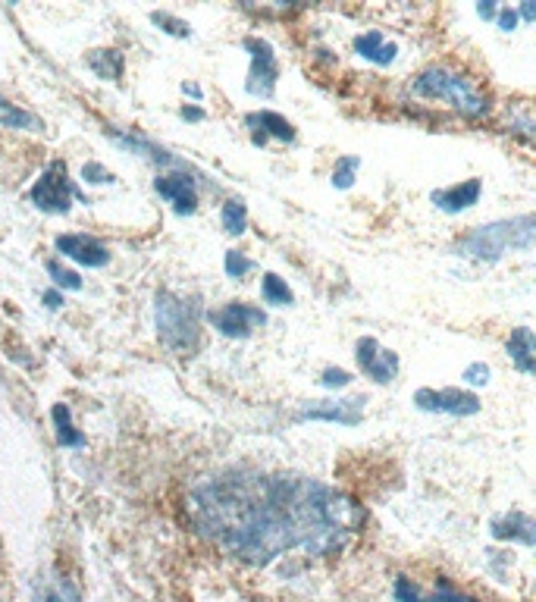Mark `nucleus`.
<instances>
[{
  "label": "nucleus",
  "mask_w": 536,
  "mask_h": 602,
  "mask_svg": "<svg viewBox=\"0 0 536 602\" xmlns=\"http://www.w3.org/2000/svg\"><path fill=\"white\" fill-rule=\"evenodd\" d=\"M198 527L239 559L267 565L286 550L336 552L358 531L352 499L317 480L270 474H220L192 493Z\"/></svg>",
  "instance_id": "nucleus-1"
},
{
  "label": "nucleus",
  "mask_w": 536,
  "mask_h": 602,
  "mask_svg": "<svg viewBox=\"0 0 536 602\" xmlns=\"http://www.w3.org/2000/svg\"><path fill=\"white\" fill-rule=\"evenodd\" d=\"M154 324H157L160 343L170 352H195L201 339V305L195 298L157 292L154 298Z\"/></svg>",
  "instance_id": "nucleus-2"
},
{
  "label": "nucleus",
  "mask_w": 536,
  "mask_h": 602,
  "mask_svg": "<svg viewBox=\"0 0 536 602\" xmlns=\"http://www.w3.org/2000/svg\"><path fill=\"white\" fill-rule=\"evenodd\" d=\"M533 249V217L502 220V223H486L467 232L458 242V254L477 260H499L505 251H531Z\"/></svg>",
  "instance_id": "nucleus-3"
},
{
  "label": "nucleus",
  "mask_w": 536,
  "mask_h": 602,
  "mask_svg": "<svg viewBox=\"0 0 536 602\" xmlns=\"http://www.w3.org/2000/svg\"><path fill=\"white\" fill-rule=\"evenodd\" d=\"M414 91L424 98L446 100V104H452L455 110L467 113V117H474V119H480L489 113V98L471 82V79L461 76V72H452V70L420 72V76L414 79Z\"/></svg>",
  "instance_id": "nucleus-4"
},
{
  "label": "nucleus",
  "mask_w": 536,
  "mask_h": 602,
  "mask_svg": "<svg viewBox=\"0 0 536 602\" xmlns=\"http://www.w3.org/2000/svg\"><path fill=\"white\" fill-rule=\"evenodd\" d=\"M72 198H76V185L66 176V164L63 160H53L48 164V170L38 176V183L32 185L29 201L44 213H70Z\"/></svg>",
  "instance_id": "nucleus-5"
},
{
  "label": "nucleus",
  "mask_w": 536,
  "mask_h": 602,
  "mask_svg": "<svg viewBox=\"0 0 536 602\" xmlns=\"http://www.w3.org/2000/svg\"><path fill=\"white\" fill-rule=\"evenodd\" d=\"M245 48L251 53V72H248V82H245L248 95L270 98L279 79L277 51H273L270 42H264V38H245Z\"/></svg>",
  "instance_id": "nucleus-6"
},
{
  "label": "nucleus",
  "mask_w": 536,
  "mask_h": 602,
  "mask_svg": "<svg viewBox=\"0 0 536 602\" xmlns=\"http://www.w3.org/2000/svg\"><path fill=\"white\" fill-rule=\"evenodd\" d=\"M264 324H267V314L254 305H242V301H230V305L211 311V326H217V330L230 339H248Z\"/></svg>",
  "instance_id": "nucleus-7"
},
{
  "label": "nucleus",
  "mask_w": 536,
  "mask_h": 602,
  "mask_svg": "<svg viewBox=\"0 0 536 602\" xmlns=\"http://www.w3.org/2000/svg\"><path fill=\"white\" fill-rule=\"evenodd\" d=\"M361 373L373 380V383H392L399 377V354L392 349H383L373 336L358 339V349H354Z\"/></svg>",
  "instance_id": "nucleus-8"
},
{
  "label": "nucleus",
  "mask_w": 536,
  "mask_h": 602,
  "mask_svg": "<svg viewBox=\"0 0 536 602\" xmlns=\"http://www.w3.org/2000/svg\"><path fill=\"white\" fill-rule=\"evenodd\" d=\"M414 405L420 411H439V414H455V418H467V414L480 411V399L474 392L465 390H418L414 392Z\"/></svg>",
  "instance_id": "nucleus-9"
},
{
  "label": "nucleus",
  "mask_w": 536,
  "mask_h": 602,
  "mask_svg": "<svg viewBox=\"0 0 536 602\" xmlns=\"http://www.w3.org/2000/svg\"><path fill=\"white\" fill-rule=\"evenodd\" d=\"M154 192L160 198H166L173 204V211L179 217H189V213L198 211V192H195V179L185 176V173H164V176L154 179Z\"/></svg>",
  "instance_id": "nucleus-10"
},
{
  "label": "nucleus",
  "mask_w": 536,
  "mask_h": 602,
  "mask_svg": "<svg viewBox=\"0 0 536 602\" xmlns=\"http://www.w3.org/2000/svg\"><path fill=\"white\" fill-rule=\"evenodd\" d=\"M364 418V399H342V401H311L298 411V420H333L342 427H354Z\"/></svg>",
  "instance_id": "nucleus-11"
},
{
  "label": "nucleus",
  "mask_w": 536,
  "mask_h": 602,
  "mask_svg": "<svg viewBox=\"0 0 536 602\" xmlns=\"http://www.w3.org/2000/svg\"><path fill=\"white\" fill-rule=\"evenodd\" d=\"M57 251L72 258L82 267H104L107 260H110V251L104 249V242H98L95 236H82V232L57 236Z\"/></svg>",
  "instance_id": "nucleus-12"
},
{
  "label": "nucleus",
  "mask_w": 536,
  "mask_h": 602,
  "mask_svg": "<svg viewBox=\"0 0 536 602\" xmlns=\"http://www.w3.org/2000/svg\"><path fill=\"white\" fill-rule=\"evenodd\" d=\"M248 129H251V142L254 145H267V138H279V142H295V129L286 117L273 110H260V113H248L245 117Z\"/></svg>",
  "instance_id": "nucleus-13"
},
{
  "label": "nucleus",
  "mask_w": 536,
  "mask_h": 602,
  "mask_svg": "<svg viewBox=\"0 0 536 602\" xmlns=\"http://www.w3.org/2000/svg\"><path fill=\"white\" fill-rule=\"evenodd\" d=\"M32 602H82V593L72 584L66 574L48 571L35 580V590H32Z\"/></svg>",
  "instance_id": "nucleus-14"
},
{
  "label": "nucleus",
  "mask_w": 536,
  "mask_h": 602,
  "mask_svg": "<svg viewBox=\"0 0 536 602\" xmlns=\"http://www.w3.org/2000/svg\"><path fill=\"white\" fill-rule=\"evenodd\" d=\"M480 192H484V183L480 179H467V183L461 185H452V189H439L433 192V204L439 207V211L446 213H458V211H467V207H474L480 201Z\"/></svg>",
  "instance_id": "nucleus-15"
},
{
  "label": "nucleus",
  "mask_w": 536,
  "mask_h": 602,
  "mask_svg": "<svg viewBox=\"0 0 536 602\" xmlns=\"http://www.w3.org/2000/svg\"><path fill=\"white\" fill-rule=\"evenodd\" d=\"M508 358L518 364L521 373L536 371V339L531 326H518V330L508 336Z\"/></svg>",
  "instance_id": "nucleus-16"
},
{
  "label": "nucleus",
  "mask_w": 536,
  "mask_h": 602,
  "mask_svg": "<svg viewBox=\"0 0 536 602\" xmlns=\"http://www.w3.org/2000/svg\"><path fill=\"white\" fill-rule=\"evenodd\" d=\"M354 53L364 60H371V63L377 66H390L395 60V44H390L383 38V32H364V35H358V42H354Z\"/></svg>",
  "instance_id": "nucleus-17"
},
{
  "label": "nucleus",
  "mask_w": 536,
  "mask_h": 602,
  "mask_svg": "<svg viewBox=\"0 0 536 602\" xmlns=\"http://www.w3.org/2000/svg\"><path fill=\"white\" fill-rule=\"evenodd\" d=\"M51 418H53V433H57L60 446H66V449H79V446H85V433H79L70 420V405H63V401L53 405Z\"/></svg>",
  "instance_id": "nucleus-18"
},
{
  "label": "nucleus",
  "mask_w": 536,
  "mask_h": 602,
  "mask_svg": "<svg viewBox=\"0 0 536 602\" xmlns=\"http://www.w3.org/2000/svg\"><path fill=\"white\" fill-rule=\"evenodd\" d=\"M89 66L98 72L100 79H119L123 76V70H126V60H123V53L119 51L100 48L95 53H89Z\"/></svg>",
  "instance_id": "nucleus-19"
},
{
  "label": "nucleus",
  "mask_w": 536,
  "mask_h": 602,
  "mask_svg": "<svg viewBox=\"0 0 536 602\" xmlns=\"http://www.w3.org/2000/svg\"><path fill=\"white\" fill-rule=\"evenodd\" d=\"M0 126H6V129H42V119L35 117V113L23 110V107L10 104L6 98H0Z\"/></svg>",
  "instance_id": "nucleus-20"
},
{
  "label": "nucleus",
  "mask_w": 536,
  "mask_h": 602,
  "mask_svg": "<svg viewBox=\"0 0 536 602\" xmlns=\"http://www.w3.org/2000/svg\"><path fill=\"white\" fill-rule=\"evenodd\" d=\"M220 220H223V230L230 232V236H242L245 226H248V207H245V201L230 198V201L223 204V213H220Z\"/></svg>",
  "instance_id": "nucleus-21"
},
{
  "label": "nucleus",
  "mask_w": 536,
  "mask_h": 602,
  "mask_svg": "<svg viewBox=\"0 0 536 602\" xmlns=\"http://www.w3.org/2000/svg\"><path fill=\"white\" fill-rule=\"evenodd\" d=\"M260 296L267 305H292V289L277 277V273H264V283H260Z\"/></svg>",
  "instance_id": "nucleus-22"
},
{
  "label": "nucleus",
  "mask_w": 536,
  "mask_h": 602,
  "mask_svg": "<svg viewBox=\"0 0 536 602\" xmlns=\"http://www.w3.org/2000/svg\"><path fill=\"white\" fill-rule=\"evenodd\" d=\"M358 170H361V157H339L336 170H333V185H336V189H352L354 173Z\"/></svg>",
  "instance_id": "nucleus-23"
},
{
  "label": "nucleus",
  "mask_w": 536,
  "mask_h": 602,
  "mask_svg": "<svg viewBox=\"0 0 536 602\" xmlns=\"http://www.w3.org/2000/svg\"><path fill=\"white\" fill-rule=\"evenodd\" d=\"M48 273H51L53 286H60V289H70V292L82 289V277L72 273V270H66V267H60L57 260H48Z\"/></svg>",
  "instance_id": "nucleus-24"
},
{
  "label": "nucleus",
  "mask_w": 536,
  "mask_h": 602,
  "mask_svg": "<svg viewBox=\"0 0 536 602\" xmlns=\"http://www.w3.org/2000/svg\"><path fill=\"white\" fill-rule=\"evenodd\" d=\"M151 19H154V25H157V29L170 32V35H176V38H189L192 35V29L183 23V19L170 16V13H164V10H154Z\"/></svg>",
  "instance_id": "nucleus-25"
},
{
  "label": "nucleus",
  "mask_w": 536,
  "mask_h": 602,
  "mask_svg": "<svg viewBox=\"0 0 536 602\" xmlns=\"http://www.w3.org/2000/svg\"><path fill=\"white\" fill-rule=\"evenodd\" d=\"M223 267H226V277H232V279H242L248 270H251V258H245L242 251H226V260H223Z\"/></svg>",
  "instance_id": "nucleus-26"
},
{
  "label": "nucleus",
  "mask_w": 536,
  "mask_h": 602,
  "mask_svg": "<svg viewBox=\"0 0 536 602\" xmlns=\"http://www.w3.org/2000/svg\"><path fill=\"white\" fill-rule=\"evenodd\" d=\"M320 383H324L326 390H339V386H348V383H352V373H348V371H339V367H326L324 377H320Z\"/></svg>",
  "instance_id": "nucleus-27"
},
{
  "label": "nucleus",
  "mask_w": 536,
  "mask_h": 602,
  "mask_svg": "<svg viewBox=\"0 0 536 602\" xmlns=\"http://www.w3.org/2000/svg\"><path fill=\"white\" fill-rule=\"evenodd\" d=\"M465 383H471V386H486L489 383V364H484V361H477V364H471V367H465Z\"/></svg>",
  "instance_id": "nucleus-28"
},
{
  "label": "nucleus",
  "mask_w": 536,
  "mask_h": 602,
  "mask_svg": "<svg viewBox=\"0 0 536 602\" xmlns=\"http://www.w3.org/2000/svg\"><path fill=\"white\" fill-rule=\"evenodd\" d=\"M395 599H399V602H424V599H420V593H418V587H414L408 578L395 580Z\"/></svg>",
  "instance_id": "nucleus-29"
},
{
  "label": "nucleus",
  "mask_w": 536,
  "mask_h": 602,
  "mask_svg": "<svg viewBox=\"0 0 536 602\" xmlns=\"http://www.w3.org/2000/svg\"><path fill=\"white\" fill-rule=\"evenodd\" d=\"M82 176H85V183H113V173L104 170L100 164H85Z\"/></svg>",
  "instance_id": "nucleus-30"
},
{
  "label": "nucleus",
  "mask_w": 536,
  "mask_h": 602,
  "mask_svg": "<svg viewBox=\"0 0 536 602\" xmlns=\"http://www.w3.org/2000/svg\"><path fill=\"white\" fill-rule=\"evenodd\" d=\"M514 25H518V13H514V10H508V6H505V10H499V29L512 32Z\"/></svg>",
  "instance_id": "nucleus-31"
},
{
  "label": "nucleus",
  "mask_w": 536,
  "mask_h": 602,
  "mask_svg": "<svg viewBox=\"0 0 536 602\" xmlns=\"http://www.w3.org/2000/svg\"><path fill=\"white\" fill-rule=\"evenodd\" d=\"M179 117H183L185 123H201V119H204L207 113L201 110V107H183V110H179Z\"/></svg>",
  "instance_id": "nucleus-32"
},
{
  "label": "nucleus",
  "mask_w": 536,
  "mask_h": 602,
  "mask_svg": "<svg viewBox=\"0 0 536 602\" xmlns=\"http://www.w3.org/2000/svg\"><path fill=\"white\" fill-rule=\"evenodd\" d=\"M427 602H465V599H461L458 593H452V590H448V587H442V590H437V597H433V599H427Z\"/></svg>",
  "instance_id": "nucleus-33"
},
{
  "label": "nucleus",
  "mask_w": 536,
  "mask_h": 602,
  "mask_svg": "<svg viewBox=\"0 0 536 602\" xmlns=\"http://www.w3.org/2000/svg\"><path fill=\"white\" fill-rule=\"evenodd\" d=\"M477 13H480V16H484V19H493L499 10H495V4H480V6H477Z\"/></svg>",
  "instance_id": "nucleus-34"
},
{
  "label": "nucleus",
  "mask_w": 536,
  "mask_h": 602,
  "mask_svg": "<svg viewBox=\"0 0 536 602\" xmlns=\"http://www.w3.org/2000/svg\"><path fill=\"white\" fill-rule=\"evenodd\" d=\"M44 301H48V307H60V305H63V296H57V292H48Z\"/></svg>",
  "instance_id": "nucleus-35"
},
{
  "label": "nucleus",
  "mask_w": 536,
  "mask_h": 602,
  "mask_svg": "<svg viewBox=\"0 0 536 602\" xmlns=\"http://www.w3.org/2000/svg\"><path fill=\"white\" fill-rule=\"evenodd\" d=\"M183 91H185V95H192V98H195V100H201V89H198V85H195V82H189V85H183Z\"/></svg>",
  "instance_id": "nucleus-36"
},
{
  "label": "nucleus",
  "mask_w": 536,
  "mask_h": 602,
  "mask_svg": "<svg viewBox=\"0 0 536 602\" xmlns=\"http://www.w3.org/2000/svg\"><path fill=\"white\" fill-rule=\"evenodd\" d=\"M0 602H10V593H6V580H4V574H0Z\"/></svg>",
  "instance_id": "nucleus-37"
},
{
  "label": "nucleus",
  "mask_w": 536,
  "mask_h": 602,
  "mask_svg": "<svg viewBox=\"0 0 536 602\" xmlns=\"http://www.w3.org/2000/svg\"><path fill=\"white\" fill-rule=\"evenodd\" d=\"M521 16H524V19H533V4L521 6Z\"/></svg>",
  "instance_id": "nucleus-38"
},
{
  "label": "nucleus",
  "mask_w": 536,
  "mask_h": 602,
  "mask_svg": "<svg viewBox=\"0 0 536 602\" xmlns=\"http://www.w3.org/2000/svg\"><path fill=\"white\" fill-rule=\"evenodd\" d=\"M465 602H474V599H465Z\"/></svg>",
  "instance_id": "nucleus-39"
}]
</instances>
